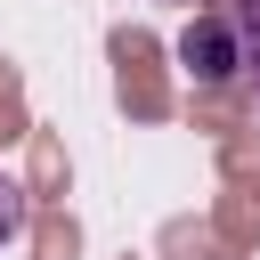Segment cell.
I'll return each instance as SVG.
<instances>
[{
	"label": "cell",
	"instance_id": "obj_4",
	"mask_svg": "<svg viewBox=\"0 0 260 260\" xmlns=\"http://www.w3.org/2000/svg\"><path fill=\"white\" fill-rule=\"evenodd\" d=\"M244 65H260V57H252V49H244Z\"/></svg>",
	"mask_w": 260,
	"mask_h": 260
},
{
	"label": "cell",
	"instance_id": "obj_1",
	"mask_svg": "<svg viewBox=\"0 0 260 260\" xmlns=\"http://www.w3.org/2000/svg\"><path fill=\"white\" fill-rule=\"evenodd\" d=\"M236 65H244V32H236V16L195 8L187 32H179V73H187L195 89H219V81H236Z\"/></svg>",
	"mask_w": 260,
	"mask_h": 260
},
{
	"label": "cell",
	"instance_id": "obj_2",
	"mask_svg": "<svg viewBox=\"0 0 260 260\" xmlns=\"http://www.w3.org/2000/svg\"><path fill=\"white\" fill-rule=\"evenodd\" d=\"M16 236H24V187L0 171V244H16Z\"/></svg>",
	"mask_w": 260,
	"mask_h": 260
},
{
	"label": "cell",
	"instance_id": "obj_5",
	"mask_svg": "<svg viewBox=\"0 0 260 260\" xmlns=\"http://www.w3.org/2000/svg\"><path fill=\"white\" fill-rule=\"evenodd\" d=\"M187 8H195V0H187Z\"/></svg>",
	"mask_w": 260,
	"mask_h": 260
},
{
	"label": "cell",
	"instance_id": "obj_3",
	"mask_svg": "<svg viewBox=\"0 0 260 260\" xmlns=\"http://www.w3.org/2000/svg\"><path fill=\"white\" fill-rule=\"evenodd\" d=\"M236 32H244V41H260V0H244V16H236Z\"/></svg>",
	"mask_w": 260,
	"mask_h": 260
}]
</instances>
